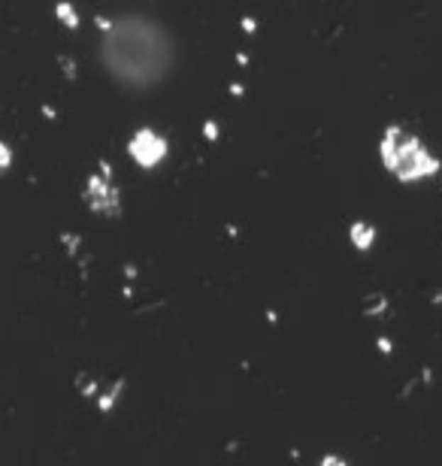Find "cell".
Here are the masks:
<instances>
[{"instance_id": "6da1fadb", "label": "cell", "mask_w": 442, "mask_h": 466, "mask_svg": "<svg viewBox=\"0 0 442 466\" xmlns=\"http://www.w3.org/2000/svg\"><path fill=\"white\" fill-rule=\"evenodd\" d=\"M104 52L118 73L149 79L167 61V40L149 18H128L109 30Z\"/></svg>"}]
</instances>
